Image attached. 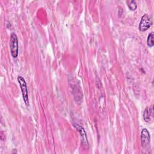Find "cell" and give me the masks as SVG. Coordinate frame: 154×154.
Returning a JSON list of instances; mask_svg holds the SVG:
<instances>
[{
    "mask_svg": "<svg viewBox=\"0 0 154 154\" xmlns=\"http://www.w3.org/2000/svg\"><path fill=\"white\" fill-rule=\"evenodd\" d=\"M10 52L13 58H16L18 56V39L16 34L14 32H12L10 35Z\"/></svg>",
    "mask_w": 154,
    "mask_h": 154,
    "instance_id": "obj_1",
    "label": "cell"
},
{
    "mask_svg": "<svg viewBox=\"0 0 154 154\" xmlns=\"http://www.w3.org/2000/svg\"><path fill=\"white\" fill-rule=\"evenodd\" d=\"M17 81L19 84V86L21 89L23 101L26 105H29V98H28V89H27V86H26V82L25 79L22 76H17Z\"/></svg>",
    "mask_w": 154,
    "mask_h": 154,
    "instance_id": "obj_2",
    "label": "cell"
},
{
    "mask_svg": "<svg viewBox=\"0 0 154 154\" xmlns=\"http://www.w3.org/2000/svg\"><path fill=\"white\" fill-rule=\"evenodd\" d=\"M73 126L77 129V131L79 132L81 137V144L82 147L84 149H88L89 148V143L87 140V134L84 130V129L80 125L76 123H73Z\"/></svg>",
    "mask_w": 154,
    "mask_h": 154,
    "instance_id": "obj_3",
    "label": "cell"
},
{
    "mask_svg": "<svg viewBox=\"0 0 154 154\" xmlns=\"http://www.w3.org/2000/svg\"><path fill=\"white\" fill-rule=\"evenodd\" d=\"M152 25V20L150 16L147 14H144L141 19L139 24V30L141 31H145L147 30Z\"/></svg>",
    "mask_w": 154,
    "mask_h": 154,
    "instance_id": "obj_4",
    "label": "cell"
},
{
    "mask_svg": "<svg viewBox=\"0 0 154 154\" xmlns=\"http://www.w3.org/2000/svg\"><path fill=\"white\" fill-rule=\"evenodd\" d=\"M150 134L146 128L142 129L141 132V143L143 147H146L150 142Z\"/></svg>",
    "mask_w": 154,
    "mask_h": 154,
    "instance_id": "obj_5",
    "label": "cell"
},
{
    "mask_svg": "<svg viewBox=\"0 0 154 154\" xmlns=\"http://www.w3.org/2000/svg\"><path fill=\"white\" fill-rule=\"evenodd\" d=\"M143 119L147 123H151L153 119V106H150L145 109L143 113Z\"/></svg>",
    "mask_w": 154,
    "mask_h": 154,
    "instance_id": "obj_6",
    "label": "cell"
},
{
    "mask_svg": "<svg viewBox=\"0 0 154 154\" xmlns=\"http://www.w3.org/2000/svg\"><path fill=\"white\" fill-rule=\"evenodd\" d=\"M153 38H154V33L153 32H151L148 37H147V46L150 48H152L153 46L154 45V42H153Z\"/></svg>",
    "mask_w": 154,
    "mask_h": 154,
    "instance_id": "obj_7",
    "label": "cell"
},
{
    "mask_svg": "<svg viewBox=\"0 0 154 154\" xmlns=\"http://www.w3.org/2000/svg\"><path fill=\"white\" fill-rule=\"evenodd\" d=\"M127 5L128 8L132 10V11H134L137 9V2L135 1H127Z\"/></svg>",
    "mask_w": 154,
    "mask_h": 154,
    "instance_id": "obj_8",
    "label": "cell"
}]
</instances>
